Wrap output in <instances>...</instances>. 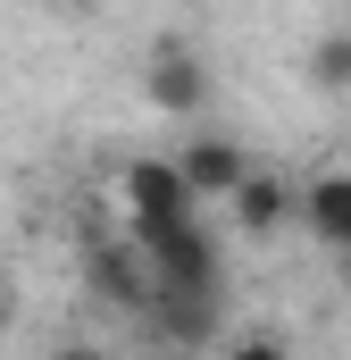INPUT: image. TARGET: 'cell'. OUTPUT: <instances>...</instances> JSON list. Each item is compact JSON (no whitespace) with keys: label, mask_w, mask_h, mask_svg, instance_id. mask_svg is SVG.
Instances as JSON below:
<instances>
[{"label":"cell","mask_w":351,"mask_h":360,"mask_svg":"<svg viewBox=\"0 0 351 360\" xmlns=\"http://www.w3.org/2000/svg\"><path fill=\"white\" fill-rule=\"evenodd\" d=\"M84 285H92V302H109V310H151L159 302V276L143 260V243H92Z\"/></svg>","instance_id":"3957f363"},{"label":"cell","mask_w":351,"mask_h":360,"mask_svg":"<svg viewBox=\"0 0 351 360\" xmlns=\"http://www.w3.org/2000/svg\"><path fill=\"white\" fill-rule=\"evenodd\" d=\"M226 360H293V352H284L267 327H251V335H234V344H226Z\"/></svg>","instance_id":"30bf717a"},{"label":"cell","mask_w":351,"mask_h":360,"mask_svg":"<svg viewBox=\"0 0 351 360\" xmlns=\"http://www.w3.org/2000/svg\"><path fill=\"white\" fill-rule=\"evenodd\" d=\"M226 210H234V226H243V235H276V226L301 210V193H293L284 176H267V168H251V176H243V193H234Z\"/></svg>","instance_id":"8992f818"},{"label":"cell","mask_w":351,"mask_h":360,"mask_svg":"<svg viewBox=\"0 0 351 360\" xmlns=\"http://www.w3.org/2000/svg\"><path fill=\"white\" fill-rule=\"evenodd\" d=\"M301 226L326 243V252H343L351 260V176H318L301 193Z\"/></svg>","instance_id":"52a82bcc"},{"label":"cell","mask_w":351,"mask_h":360,"mask_svg":"<svg viewBox=\"0 0 351 360\" xmlns=\"http://www.w3.org/2000/svg\"><path fill=\"white\" fill-rule=\"evenodd\" d=\"M126 210H134V235H168V226L201 218V201H192V184L176 176V160H134L126 168Z\"/></svg>","instance_id":"7a4b0ae2"},{"label":"cell","mask_w":351,"mask_h":360,"mask_svg":"<svg viewBox=\"0 0 351 360\" xmlns=\"http://www.w3.org/2000/svg\"><path fill=\"white\" fill-rule=\"evenodd\" d=\"M0 344H8V302H0Z\"/></svg>","instance_id":"7c38bea8"},{"label":"cell","mask_w":351,"mask_h":360,"mask_svg":"<svg viewBox=\"0 0 351 360\" xmlns=\"http://www.w3.org/2000/svg\"><path fill=\"white\" fill-rule=\"evenodd\" d=\"M134 243H143L151 276H159V293H218V243H209L201 218L168 226V235H134Z\"/></svg>","instance_id":"6da1fadb"},{"label":"cell","mask_w":351,"mask_h":360,"mask_svg":"<svg viewBox=\"0 0 351 360\" xmlns=\"http://www.w3.org/2000/svg\"><path fill=\"white\" fill-rule=\"evenodd\" d=\"M176 176L192 184V201H234L243 176H251V160H243V143H226V134H184V143H176Z\"/></svg>","instance_id":"277c9868"},{"label":"cell","mask_w":351,"mask_h":360,"mask_svg":"<svg viewBox=\"0 0 351 360\" xmlns=\"http://www.w3.org/2000/svg\"><path fill=\"white\" fill-rule=\"evenodd\" d=\"M143 92H151V109L192 117V109L209 101V76H201V59H192L184 42H159V51H151V68H143Z\"/></svg>","instance_id":"5b68a950"},{"label":"cell","mask_w":351,"mask_h":360,"mask_svg":"<svg viewBox=\"0 0 351 360\" xmlns=\"http://www.w3.org/2000/svg\"><path fill=\"white\" fill-rule=\"evenodd\" d=\"M310 76H318V84H351V34H335V42L310 51Z\"/></svg>","instance_id":"9c48e42d"},{"label":"cell","mask_w":351,"mask_h":360,"mask_svg":"<svg viewBox=\"0 0 351 360\" xmlns=\"http://www.w3.org/2000/svg\"><path fill=\"white\" fill-rule=\"evenodd\" d=\"M42 360H109V352H84V344H67V352H42Z\"/></svg>","instance_id":"8fae6325"},{"label":"cell","mask_w":351,"mask_h":360,"mask_svg":"<svg viewBox=\"0 0 351 360\" xmlns=\"http://www.w3.org/2000/svg\"><path fill=\"white\" fill-rule=\"evenodd\" d=\"M159 360H184V352H159Z\"/></svg>","instance_id":"4fadbf2b"},{"label":"cell","mask_w":351,"mask_h":360,"mask_svg":"<svg viewBox=\"0 0 351 360\" xmlns=\"http://www.w3.org/2000/svg\"><path fill=\"white\" fill-rule=\"evenodd\" d=\"M151 319L168 327L176 344H201V335L218 327V293H159V302H151Z\"/></svg>","instance_id":"ba28073f"}]
</instances>
